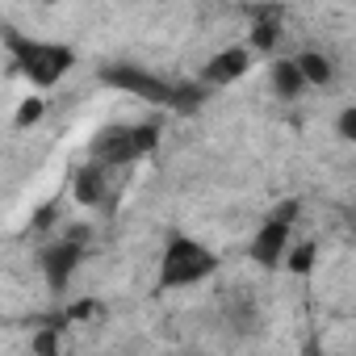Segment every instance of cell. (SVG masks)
I'll return each mask as SVG.
<instances>
[{
	"instance_id": "9",
	"label": "cell",
	"mask_w": 356,
	"mask_h": 356,
	"mask_svg": "<svg viewBox=\"0 0 356 356\" xmlns=\"http://www.w3.org/2000/svg\"><path fill=\"white\" fill-rule=\"evenodd\" d=\"M281 34H285V9H256L243 47H248L252 55H273V51L281 47Z\"/></svg>"
},
{
	"instance_id": "13",
	"label": "cell",
	"mask_w": 356,
	"mask_h": 356,
	"mask_svg": "<svg viewBox=\"0 0 356 356\" xmlns=\"http://www.w3.org/2000/svg\"><path fill=\"white\" fill-rule=\"evenodd\" d=\"M314 260H318V243L314 239H302V243H289L281 268H289L293 277H310L314 273Z\"/></svg>"
},
{
	"instance_id": "14",
	"label": "cell",
	"mask_w": 356,
	"mask_h": 356,
	"mask_svg": "<svg viewBox=\"0 0 356 356\" xmlns=\"http://www.w3.org/2000/svg\"><path fill=\"white\" fill-rule=\"evenodd\" d=\"M30 348H34V356H63V331L59 327H38Z\"/></svg>"
},
{
	"instance_id": "18",
	"label": "cell",
	"mask_w": 356,
	"mask_h": 356,
	"mask_svg": "<svg viewBox=\"0 0 356 356\" xmlns=\"http://www.w3.org/2000/svg\"><path fill=\"white\" fill-rule=\"evenodd\" d=\"M92 310H97V302L88 298V302H76V306H67V310H63V318H67V323H80V318H88Z\"/></svg>"
},
{
	"instance_id": "2",
	"label": "cell",
	"mask_w": 356,
	"mask_h": 356,
	"mask_svg": "<svg viewBox=\"0 0 356 356\" xmlns=\"http://www.w3.org/2000/svg\"><path fill=\"white\" fill-rule=\"evenodd\" d=\"M222 268L218 252L185 231H168L163 248H159V264H155V293H181L193 289L202 281H210Z\"/></svg>"
},
{
	"instance_id": "10",
	"label": "cell",
	"mask_w": 356,
	"mask_h": 356,
	"mask_svg": "<svg viewBox=\"0 0 356 356\" xmlns=\"http://www.w3.org/2000/svg\"><path fill=\"white\" fill-rule=\"evenodd\" d=\"M222 323H227L235 335H252V331L260 327V306H256V298H248V293L227 298V302H222Z\"/></svg>"
},
{
	"instance_id": "17",
	"label": "cell",
	"mask_w": 356,
	"mask_h": 356,
	"mask_svg": "<svg viewBox=\"0 0 356 356\" xmlns=\"http://www.w3.org/2000/svg\"><path fill=\"white\" fill-rule=\"evenodd\" d=\"M335 134H339L343 143H356V105H343V109H339V118H335Z\"/></svg>"
},
{
	"instance_id": "3",
	"label": "cell",
	"mask_w": 356,
	"mask_h": 356,
	"mask_svg": "<svg viewBox=\"0 0 356 356\" xmlns=\"http://www.w3.org/2000/svg\"><path fill=\"white\" fill-rule=\"evenodd\" d=\"M155 147H159V122H118V126H105L92 134L88 163L118 172V168H130V163L155 155Z\"/></svg>"
},
{
	"instance_id": "5",
	"label": "cell",
	"mask_w": 356,
	"mask_h": 356,
	"mask_svg": "<svg viewBox=\"0 0 356 356\" xmlns=\"http://www.w3.org/2000/svg\"><path fill=\"white\" fill-rule=\"evenodd\" d=\"M97 80L113 92H130L138 101H151L159 109H172L176 105V80L151 72V67H138V63H105L97 72Z\"/></svg>"
},
{
	"instance_id": "4",
	"label": "cell",
	"mask_w": 356,
	"mask_h": 356,
	"mask_svg": "<svg viewBox=\"0 0 356 356\" xmlns=\"http://www.w3.org/2000/svg\"><path fill=\"white\" fill-rule=\"evenodd\" d=\"M88 256V231L84 227H67L63 235H51L38 252V268H42V281L51 289V298H67L80 264Z\"/></svg>"
},
{
	"instance_id": "15",
	"label": "cell",
	"mask_w": 356,
	"mask_h": 356,
	"mask_svg": "<svg viewBox=\"0 0 356 356\" xmlns=\"http://www.w3.org/2000/svg\"><path fill=\"white\" fill-rule=\"evenodd\" d=\"M42 113H47V101H42V97H26V101L17 105V113H13V126H17V130H30V126L42 122Z\"/></svg>"
},
{
	"instance_id": "1",
	"label": "cell",
	"mask_w": 356,
	"mask_h": 356,
	"mask_svg": "<svg viewBox=\"0 0 356 356\" xmlns=\"http://www.w3.org/2000/svg\"><path fill=\"white\" fill-rule=\"evenodd\" d=\"M0 38H5V51L13 59V72L22 80H30L38 92L42 88H55L72 76V67L80 63L76 47L72 42H59V38H34V34H17L13 26L0 30Z\"/></svg>"
},
{
	"instance_id": "6",
	"label": "cell",
	"mask_w": 356,
	"mask_h": 356,
	"mask_svg": "<svg viewBox=\"0 0 356 356\" xmlns=\"http://www.w3.org/2000/svg\"><path fill=\"white\" fill-rule=\"evenodd\" d=\"M298 214H302L298 202H281V206L256 227V235H252V243H248L252 264H260L264 273H277V268H281V260H285V252H289V243H293V222H298Z\"/></svg>"
},
{
	"instance_id": "16",
	"label": "cell",
	"mask_w": 356,
	"mask_h": 356,
	"mask_svg": "<svg viewBox=\"0 0 356 356\" xmlns=\"http://www.w3.org/2000/svg\"><path fill=\"white\" fill-rule=\"evenodd\" d=\"M55 222H59V202H42L38 214H34V222H30V231H34V235H55V231H51Z\"/></svg>"
},
{
	"instance_id": "7",
	"label": "cell",
	"mask_w": 356,
	"mask_h": 356,
	"mask_svg": "<svg viewBox=\"0 0 356 356\" xmlns=\"http://www.w3.org/2000/svg\"><path fill=\"white\" fill-rule=\"evenodd\" d=\"M256 67V55L239 42V47H222V51H214L210 59H206V67H202V88H231V84H239L248 72Z\"/></svg>"
},
{
	"instance_id": "8",
	"label": "cell",
	"mask_w": 356,
	"mask_h": 356,
	"mask_svg": "<svg viewBox=\"0 0 356 356\" xmlns=\"http://www.w3.org/2000/svg\"><path fill=\"white\" fill-rule=\"evenodd\" d=\"M72 202L84 206V210H97L109 202V172L97 168V163H80L72 172Z\"/></svg>"
},
{
	"instance_id": "11",
	"label": "cell",
	"mask_w": 356,
	"mask_h": 356,
	"mask_svg": "<svg viewBox=\"0 0 356 356\" xmlns=\"http://www.w3.org/2000/svg\"><path fill=\"white\" fill-rule=\"evenodd\" d=\"M268 88H273L281 101H298V97L306 92V84H302V72H298L293 55H289V59H273V67H268Z\"/></svg>"
},
{
	"instance_id": "12",
	"label": "cell",
	"mask_w": 356,
	"mask_h": 356,
	"mask_svg": "<svg viewBox=\"0 0 356 356\" xmlns=\"http://www.w3.org/2000/svg\"><path fill=\"white\" fill-rule=\"evenodd\" d=\"M293 63H298L306 88H327V84L335 80V63H331V55H323V51H302V55H293Z\"/></svg>"
}]
</instances>
